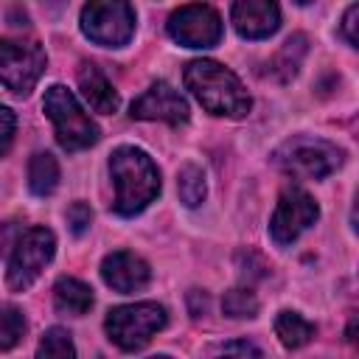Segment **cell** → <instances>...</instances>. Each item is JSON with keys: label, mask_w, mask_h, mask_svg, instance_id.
<instances>
[{"label": "cell", "mask_w": 359, "mask_h": 359, "mask_svg": "<svg viewBox=\"0 0 359 359\" xmlns=\"http://www.w3.org/2000/svg\"><path fill=\"white\" fill-rule=\"evenodd\" d=\"M182 81L194 93V98L213 115L244 118L252 107V98L244 90V84L238 81V76L233 70H227L224 65L213 62V59L188 62V67L182 73Z\"/></svg>", "instance_id": "6da1fadb"}, {"label": "cell", "mask_w": 359, "mask_h": 359, "mask_svg": "<svg viewBox=\"0 0 359 359\" xmlns=\"http://www.w3.org/2000/svg\"><path fill=\"white\" fill-rule=\"evenodd\" d=\"M109 174L115 182V213L135 216L160 194V171L154 160L135 146H121L109 157Z\"/></svg>", "instance_id": "7a4b0ae2"}, {"label": "cell", "mask_w": 359, "mask_h": 359, "mask_svg": "<svg viewBox=\"0 0 359 359\" xmlns=\"http://www.w3.org/2000/svg\"><path fill=\"white\" fill-rule=\"evenodd\" d=\"M272 163L300 180H323L342 165V149L323 137L294 135L272 151Z\"/></svg>", "instance_id": "3957f363"}, {"label": "cell", "mask_w": 359, "mask_h": 359, "mask_svg": "<svg viewBox=\"0 0 359 359\" xmlns=\"http://www.w3.org/2000/svg\"><path fill=\"white\" fill-rule=\"evenodd\" d=\"M42 107H45V115L50 118L53 129H56V140L62 149L79 151V149H87L98 140L95 121L81 109V104L76 101V95L67 87H62V84L48 87Z\"/></svg>", "instance_id": "277c9868"}, {"label": "cell", "mask_w": 359, "mask_h": 359, "mask_svg": "<svg viewBox=\"0 0 359 359\" xmlns=\"http://www.w3.org/2000/svg\"><path fill=\"white\" fill-rule=\"evenodd\" d=\"M165 320L168 317L160 303H129V306L109 309L104 328H107V337L118 348L137 351L165 325Z\"/></svg>", "instance_id": "5b68a950"}, {"label": "cell", "mask_w": 359, "mask_h": 359, "mask_svg": "<svg viewBox=\"0 0 359 359\" xmlns=\"http://www.w3.org/2000/svg\"><path fill=\"white\" fill-rule=\"evenodd\" d=\"M56 252V238L48 227H28L11 252L8 261V272H6V283L11 292H25L39 275L42 269L50 264Z\"/></svg>", "instance_id": "8992f818"}, {"label": "cell", "mask_w": 359, "mask_h": 359, "mask_svg": "<svg viewBox=\"0 0 359 359\" xmlns=\"http://www.w3.org/2000/svg\"><path fill=\"white\" fill-rule=\"evenodd\" d=\"M81 31L104 48H121L135 34V8L129 3H87L81 8Z\"/></svg>", "instance_id": "52a82bcc"}, {"label": "cell", "mask_w": 359, "mask_h": 359, "mask_svg": "<svg viewBox=\"0 0 359 359\" xmlns=\"http://www.w3.org/2000/svg\"><path fill=\"white\" fill-rule=\"evenodd\" d=\"M48 56L36 42L0 39V84L17 95H28L45 73Z\"/></svg>", "instance_id": "ba28073f"}, {"label": "cell", "mask_w": 359, "mask_h": 359, "mask_svg": "<svg viewBox=\"0 0 359 359\" xmlns=\"http://www.w3.org/2000/svg\"><path fill=\"white\" fill-rule=\"evenodd\" d=\"M320 216V208L314 196L303 188H286L275 205L272 222H269V236L275 244L286 247L292 244L300 233H306Z\"/></svg>", "instance_id": "9c48e42d"}, {"label": "cell", "mask_w": 359, "mask_h": 359, "mask_svg": "<svg viewBox=\"0 0 359 359\" xmlns=\"http://www.w3.org/2000/svg\"><path fill=\"white\" fill-rule=\"evenodd\" d=\"M168 34L185 48H213L222 39V17L202 3L182 6L168 17Z\"/></svg>", "instance_id": "30bf717a"}, {"label": "cell", "mask_w": 359, "mask_h": 359, "mask_svg": "<svg viewBox=\"0 0 359 359\" xmlns=\"http://www.w3.org/2000/svg\"><path fill=\"white\" fill-rule=\"evenodd\" d=\"M132 118L140 121H165L171 126H180L188 121V104L185 98L168 84V81H154L140 98L132 101Z\"/></svg>", "instance_id": "8fae6325"}, {"label": "cell", "mask_w": 359, "mask_h": 359, "mask_svg": "<svg viewBox=\"0 0 359 359\" xmlns=\"http://www.w3.org/2000/svg\"><path fill=\"white\" fill-rule=\"evenodd\" d=\"M101 278L109 289L126 294V292L143 289L151 278V269L140 255H135L129 250H118V252H109L101 261Z\"/></svg>", "instance_id": "7c38bea8"}, {"label": "cell", "mask_w": 359, "mask_h": 359, "mask_svg": "<svg viewBox=\"0 0 359 359\" xmlns=\"http://www.w3.org/2000/svg\"><path fill=\"white\" fill-rule=\"evenodd\" d=\"M230 17L244 39H264L280 25V8L269 0H241L233 6Z\"/></svg>", "instance_id": "4fadbf2b"}, {"label": "cell", "mask_w": 359, "mask_h": 359, "mask_svg": "<svg viewBox=\"0 0 359 359\" xmlns=\"http://www.w3.org/2000/svg\"><path fill=\"white\" fill-rule=\"evenodd\" d=\"M79 87H81V95L87 98V104L95 112L112 115L118 109V104H121L115 87L109 84V79L93 62H81V67H79Z\"/></svg>", "instance_id": "5bb4252c"}, {"label": "cell", "mask_w": 359, "mask_h": 359, "mask_svg": "<svg viewBox=\"0 0 359 359\" xmlns=\"http://www.w3.org/2000/svg\"><path fill=\"white\" fill-rule=\"evenodd\" d=\"M53 303L62 314H73V317H81L90 311L93 306V289L79 280V278H59L56 286H53Z\"/></svg>", "instance_id": "9a60e30c"}, {"label": "cell", "mask_w": 359, "mask_h": 359, "mask_svg": "<svg viewBox=\"0 0 359 359\" xmlns=\"http://www.w3.org/2000/svg\"><path fill=\"white\" fill-rule=\"evenodd\" d=\"M56 185H59V163H56V157L48 154V151L34 154L31 163H28V188H31V194L48 196V194L56 191Z\"/></svg>", "instance_id": "2e32d148"}, {"label": "cell", "mask_w": 359, "mask_h": 359, "mask_svg": "<svg viewBox=\"0 0 359 359\" xmlns=\"http://www.w3.org/2000/svg\"><path fill=\"white\" fill-rule=\"evenodd\" d=\"M275 334L286 348H303L314 337V325L297 311H280L275 317Z\"/></svg>", "instance_id": "e0dca14e"}, {"label": "cell", "mask_w": 359, "mask_h": 359, "mask_svg": "<svg viewBox=\"0 0 359 359\" xmlns=\"http://www.w3.org/2000/svg\"><path fill=\"white\" fill-rule=\"evenodd\" d=\"M177 191H180V199L188 205V208H196L205 194H208V182H205V171L194 163H185L177 174Z\"/></svg>", "instance_id": "ac0fdd59"}, {"label": "cell", "mask_w": 359, "mask_h": 359, "mask_svg": "<svg viewBox=\"0 0 359 359\" xmlns=\"http://www.w3.org/2000/svg\"><path fill=\"white\" fill-rule=\"evenodd\" d=\"M36 359H76V345L65 328H48L39 348Z\"/></svg>", "instance_id": "d6986e66"}, {"label": "cell", "mask_w": 359, "mask_h": 359, "mask_svg": "<svg viewBox=\"0 0 359 359\" xmlns=\"http://www.w3.org/2000/svg\"><path fill=\"white\" fill-rule=\"evenodd\" d=\"M25 334V317L17 306H0V351H11Z\"/></svg>", "instance_id": "ffe728a7"}, {"label": "cell", "mask_w": 359, "mask_h": 359, "mask_svg": "<svg viewBox=\"0 0 359 359\" xmlns=\"http://www.w3.org/2000/svg\"><path fill=\"white\" fill-rule=\"evenodd\" d=\"M303 56H306V36H300V34H297V36H289V39L283 42L278 59H275L278 76H280V79H292V76L297 73Z\"/></svg>", "instance_id": "44dd1931"}, {"label": "cell", "mask_w": 359, "mask_h": 359, "mask_svg": "<svg viewBox=\"0 0 359 359\" xmlns=\"http://www.w3.org/2000/svg\"><path fill=\"white\" fill-rule=\"evenodd\" d=\"M222 311L227 317H255L258 314V297L252 294V289H244V286H236L230 289L224 297H222Z\"/></svg>", "instance_id": "7402d4cb"}, {"label": "cell", "mask_w": 359, "mask_h": 359, "mask_svg": "<svg viewBox=\"0 0 359 359\" xmlns=\"http://www.w3.org/2000/svg\"><path fill=\"white\" fill-rule=\"evenodd\" d=\"M213 359H266L264 351L250 339H230L216 348Z\"/></svg>", "instance_id": "603a6c76"}, {"label": "cell", "mask_w": 359, "mask_h": 359, "mask_svg": "<svg viewBox=\"0 0 359 359\" xmlns=\"http://www.w3.org/2000/svg\"><path fill=\"white\" fill-rule=\"evenodd\" d=\"M90 222H93V210H90V205H84V202H73V205L67 208V224H70L73 236H81V233L90 227Z\"/></svg>", "instance_id": "cb8c5ba5"}, {"label": "cell", "mask_w": 359, "mask_h": 359, "mask_svg": "<svg viewBox=\"0 0 359 359\" xmlns=\"http://www.w3.org/2000/svg\"><path fill=\"white\" fill-rule=\"evenodd\" d=\"M14 126H17V118L8 107L0 104V157L11 149V140H14Z\"/></svg>", "instance_id": "d4e9b609"}, {"label": "cell", "mask_w": 359, "mask_h": 359, "mask_svg": "<svg viewBox=\"0 0 359 359\" xmlns=\"http://www.w3.org/2000/svg\"><path fill=\"white\" fill-rule=\"evenodd\" d=\"M356 25H359V6L353 3V6H348V11H345V17H342V36H345V42L351 45V48H356L359 45V34H356Z\"/></svg>", "instance_id": "484cf974"}, {"label": "cell", "mask_w": 359, "mask_h": 359, "mask_svg": "<svg viewBox=\"0 0 359 359\" xmlns=\"http://www.w3.org/2000/svg\"><path fill=\"white\" fill-rule=\"evenodd\" d=\"M11 238H14V224H8V222H0V255L6 252V247L11 244Z\"/></svg>", "instance_id": "4316f807"}, {"label": "cell", "mask_w": 359, "mask_h": 359, "mask_svg": "<svg viewBox=\"0 0 359 359\" xmlns=\"http://www.w3.org/2000/svg\"><path fill=\"white\" fill-rule=\"evenodd\" d=\"M149 359H168V356H149Z\"/></svg>", "instance_id": "83f0119b"}]
</instances>
